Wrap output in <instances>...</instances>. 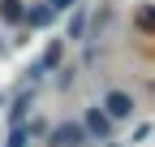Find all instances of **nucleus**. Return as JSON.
Listing matches in <instances>:
<instances>
[{
    "label": "nucleus",
    "instance_id": "nucleus-1",
    "mask_svg": "<svg viewBox=\"0 0 155 147\" xmlns=\"http://www.w3.org/2000/svg\"><path fill=\"white\" fill-rule=\"evenodd\" d=\"M104 108H108V121L116 117V121H125V117H134V100L125 95V91H108V100H104Z\"/></svg>",
    "mask_w": 155,
    "mask_h": 147
},
{
    "label": "nucleus",
    "instance_id": "nucleus-2",
    "mask_svg": "<svg viewBox=\"0 0 155 147\" xmlns=\"http://www.w3.org/2000/svg\"><path fill=\"white\" fill-rule=\"evenodd\" d=\"M82 138H86V130H82V125H56V130H52V147H82Z\"/></svg>",
    "mask_w": 155,
    "mask_h": 147
},
{
    "label": "nucleus",
    "instance_id": "nucleus-3",
    "mask_svg": "<svg viewBox=\"0 0 155 147\" xmlns=\"http://www.w3.org/2000/svg\"><path fill=\"white\" fill-rule=\"evenodd\" d=\"M86 130H91V134H99V138L108 134V117L99 113V108H91V113H86Z\"/></svg>",
    "mask_w": 155,
    "mask_h": 147
},
{
    "label": "nucleus",
    "instance_id": "nucleus-4",
    "mask_svg": "<svg viewBox=\"0 0 155 147\" xmlns=\"http://www.w3.org/2000/svg\"><path fill=\"white\" fill-rule=\"evenodd\" d=\"M26 108H30V95H17V104L9 108V121H13V130H17V125H26Z\"/></svg>",
    "mask_w": 155,
    "mask_h": 147
},
{
    "label": "nucleus",
    "instance_id": "nucleus-5",
    "mask_svg": "<svg viewBox=\"0 0 155 147\" xmlns=\"http://www.w3.org/2000/svg\"><path fill=\"white\" fill-rule=\"evenodd\" d=\"M22 17H26L30 26H48V22H52V9H48V5H35V9H26Z\"/></svg>",
    "mask_w": 155,
    "mask_h": 147
},
{
    "label": "nucleus",
    "instance_id": "nucleus-6",
    "mask_svg": "<svg viewBox=\"0 0 155 147\" xmlns=\"http://www.w3.org/2000/svg\"><path fill=\"white\" fill-rule=\"evenodd\" d=\"M0 5H5V17H9V22H17V17L26 13V9H22V0H0Z\"/></svg>",
    "mask_w": 155,
    "mask_h": 147
},
{
    "label": "nucleus",
    "instance_id": "nucleus-7",
    "mask_svg": "<svg viewBox=\"0 0 155 147\" xmlns=\"http://www.w3.org/2000/svg\"><path fill=\"white\" fill-rule=\"evenodd\" d=\"M78 35H82V9H78L73 22H69V39H78Z\"/></svg>",
    "mask_w": 155,
    "mask_h": 147
},
{
    "label": "nucleus",
    "instance_id": "nucleus-8",
    "mask_svg": "<svg viewBox=\"0 0 155 147\" xmlns=\"http://www.w3.org/2000/svg\"><path fill=\"white\" fill-rule=\"evenodd\" d=\"M9 147H26V125H17V130H13V138H9Z\"/></svg>",
    "mask_w": 155,
    "mask_h": 147
},
{
    "label": "nucleus",
    "instance_id": "nucleus-9",
    "mask_svg": "<svg viewBox=\"0 0 155 147\" xmlns=\"http://www.w3.org/2000/svg\"><path fill=\"white\" fill-rule=\"evenodd\" d=\"M48 9L52 13H65V9H73V0H48Z\"/></svg>",
    "mask_w": 155,
    "mask_h": 147
},
{
    "label": "nucleus",
    "instance_id": "nucleus-10",
    "mask_svg": "<svg viewBox=\"0 0 155 147\" xmlns=\"http://www.w3.org/2000/svg\"><path fill=\"white\" fill-rule=\"evenodd\" d=\"M142 26H155V9H147V13H142Z\"/></svg>",
    "mask_w": 155,
    "mask_h": 147
}]
</instances>
